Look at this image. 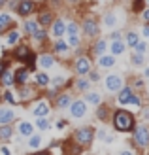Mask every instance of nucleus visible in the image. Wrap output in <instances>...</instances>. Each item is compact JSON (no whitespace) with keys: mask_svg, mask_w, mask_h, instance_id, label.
<instances>
[{"mask_svg":"<svg viewBox=\"0 0 149 155\" xmlns=\"http://www.w3.org/2000/svg\"><path fill=\"white\" fill-rule=\"evenodd\" d=\"M104 51H106V40H96L95 45H92V53H96V55H102Z\"/></svg>","mask_w":149,"mask_h":155,"instance_id":"29","label":"nucleus"},{"mask_svg":"<svg viewBox=\"0 0 149 155\" xmlns=\"http://www.w3.org/2000/svg\"><path fill=\"white\" fill-rule=\"evenodd\" d=\"M138 42H140V36H138L136 32H132V30H130V32L127 34V44L130 45V48H134Z\"/></svg>","mask_w":149,"mask_h":155,"instance_id":"33","label":"nucleus"},{"mask_svg":"<svg viewBox=\"0 0 149 155\" xmlns=\"http://www.w3.org/2000/svg\"><path fill=\"white\" fill-rule=\"evenodd\" d=\"M11 136H13V127H11V123H2V127H0V140L6 142V140H10Z\"/></svg>","mask_w":149,"mask_h":155,"instance_id":"13","label":"nucleus"},{"mask_svg":"<svg viewBox=\"0 0 149 155\" xmlns=\"http://www.w3.org/2000/svg\"><path fill=\"white\" fill-rule=\"evenodd\" d=\"M77 32H79V27H77L76 23L72 21V23L68 25V34H77Z\"/></svg>","mask_w":149,"mask_h":155,"instance_id":"45","label":"nucleus"},{"mask_svg":"<svg viewBox=\"0 0 149 155\" xmlns=\"http://www.w3.org/2000/svg\"><path fill=\"white\" fill-rule=\"evenodd\" d=\"M36 127L40 129V130H47L49 129V121L45 119V117H38L36 119Z\"/></svg>","mask_w":149,"mask_h":155,"instance_id":"37","label":"nucleus"},{"mask_svg":"<svg viewBox=\"0 0 149 155\" xmlns=\"http://www.w3.org/2000/svg\"><path fill=\"white\" fill-rule=\"evenodd\" d=\"M145 49H147V44H145V42H138V44L134 45V51H136V53H142V55H145Z\"/></svg>","mask_w":149,"mask_h":155,"instance_id":"42","label":"nucleus"},{"mask_svg":"<svg viewBox=\"0 0 149 155\" xmlns=\"http://www.w3.org/2000/svg\"><path fill=\"white\" fill-rule=\"evenodd\" d=\"M23 63L28 66V70H34V68H36V55H34V51H30L28 55H27V59L23 61Z\"/></svg>","mask_w":149,"mask_h":155,"instance_id":"30","label":"nucleus"},{"mask_svg":"<svg viewBox=\"0 0 149 155\" xmlns=\"http://www.w3.org/2000/svg\"><path fill=\"white\" fill-rule=\"evenodd\" d=\"M81 28H83V32L87 34V36H91V38L98 34V23L92 19V17H85V19H83Z\"/></svg>","mask_w":149,"mask_h":155,"instance_id":"8","label":"nucleus"},{"mask_svg":"<svg viewBox=\"0 0 149 155\" xmlns=\"http://www.w3.org/2000/svg\"><path fill=\"white\" fill-rule=\"evenodd\" d=\"M145 2H147V4H149V0H145Z\"/></svg>","mask_w":149,"mask_h":155,"instance_id":"54","label":"nucleus"},{"mask_svg":"<svg viewBox=\"0 0 149 155\" xmlns=\"http://www.w3.org/2000/svg\"><path fill=\"white\" fill-rule=\"evenodd\" d=\"M57 100H55V104H57V108H68L70 106V102H72V97L70 95H60V97H55Z\"/></svg>","mask_w":149,"mask_h":155,"instance_id":"21","label":"nucleus"},{"mask_svg":"<svg viewBox=\"0 0 149 155\" xmlns=\"http://www.w3.org/2000/svg\"><path fill=\"white\" fill-rule=\"evenodd\" d=\"M13 27V19L10 13H0V32H4L6 28Z\"/></svg>","mask_w":149,"mask_h":155,"instance_id":"17","label":"nucleus"},{"mask_svg":"<svg viewBox=\"0 0 149 155\" xmlns=\"http://www.w3.org/2000/svg\"><path fill=\"white\" fill-rule=\"evenodd\" d=\"M98 57H100L98 59V64L102 68H112L115 64V57L113 55H104V53H102V55H98Z\"/></svg>","mask_w":149,"mask_h":155,"instance_id":"19","label":"nucleus"},{"mask_svg":"<svg viewBox=\"0 0 149 155\" xmlns=\"http://www.w3.org/2000/svg\"><path fill=\"white\" fill-rule=\"evenodd\" d=\"M74 140H76V144H79V146H89L92 140H95V129H92L91 125L79 127L74 133Z\"/></svg>","mask_w":149,"mask_h":155,"instance_id":"2","label":"nucleus"},{"mask_svg":"<svg viewBox=\"0 0 149 155\" xmlns=\"http://www.w3.org/2000/svg\"><path fill=\"white\" fill-rule=\"evenodd\" d=\"M145 76H149V68H147V70H145Z\"/></svg>","mask_w":149,"mask_h":155,"instance_id":"53","label":"nucleus"},{"mask_svg":"<svg viewBox=\"0 0 149 155\" xmlns=\"http://www.w3.org/2000/svg\"><path fill=\"white\" fill-rule=\"evenodd\" d=\"M130 95H132V87H121L119 89V95H117V100H119L121 104H127Z\"/></svg>","mask_w":149,"mask_h":155,"instance_id":"20","label":"nucleus"},{"mask_svg":"<svg viewBox=\"0 0 149 155\" xmlns=\"http://www.w3.org/2000/svg\"><path fill=\"white\" fill-rule=\"evenodd\" d=\"M4 68H6V63H2V61H0V74L4 72Z\"/></svg>","mask_w":149,"mask_h":155,"instance_id":"51","label":"nucleus"},{"mask_svg":"<svg viewBox=\"0 0 149 155\" xmlns=\"http://www.w3.org/2000/svg\"><path fill=\"white\" fill-rule=\"evenodd\" d=\"M55 51L60 53V55H64V53L68 51V45L62 42V40H59V38H57V42H55Z\"/></svg>","mask_w":149,"mask_h":155,"instance_id":"35","label":"nucleus"},{"mask_svg":"<svg viewBox=\"0 0 149 155\" xmlns=\"http://www.w3.org/2000/svg\"><path fill=\"white\" fill-rule=\"evenodd\" d=\"M4 100H6V102H10V104H15V102H17V98H15V95H13L11 91H6Z\"/></svg>","mask_w":149,"mask_h":155,"instance_id":"44","label":"nucleus"},{"mask_svg":"<svg viewBox=\"0 0 149 155\" xmlns=\"http://www.w3.org/2000/svg\"><path fill=\"white\" fill-rule=\"evenodd\" d=\"M64 21H60V19H57L53 23V36H57V38H60L62 34H64Z\"/></svg>","mask_w":149,"mask_h":155,"instance_id":"23","label":"nucleus"},{"mask_svg":"<svg viewBox=\"0 0 149 155\" xmlns=\"http://www.w3.org/2000/svg\"><path fill=\"white\" fill-rule=\"evenodd\" d=\"M144 4H145V0H134V4H132V10H134L136 13L144 12Z\"/></svg>","mask_w":149,"mask_h":155,"instance_id":"41","label":"nucleus"},{"mask_svg":"<svg viewBox=\"0 0 149 155\" xmlns=\"http://www.w3.org/2000/svg\"><path fill=\"white\" fill-rule=\"evenodd\" d=\"M28 146L32 150H38L42 146V136H38V134H30L28 136Z\"/></svg>","mask_w":149,"mask_h":155,"instance_id":"28","label":"nucleus"},{"mask_svg":"<svg viewBox=\"0 0 149 155\" xmlns=\"http://www.w3.org/2000/svg\"><path fill=\"white\" fill-rule=\"evenodd\" d=\"M108 115H109V108L104 104V106H100L98 110H96V117L98 119H102V121H106L108 119Z\"/></svg>","mask_w":149,"mask_h":155,"instance_id":"31","label":"nucleus"},{"mask_svg":"<svg viewBox=\"0 0 149 155\" xmlns=\"http://www.w3.org/2000/svg\"><path fill=\"white\" fill-rule=\"evenodd\" d=\"M40 25H51L53 23V12L49 10H42L40 13H38V19H36Z\"/></svg>","mask_w":149,"mask_h":155,"instance_id":"15","label":"nucleus"},{"mask_svg":"<svg viewBox=\"0 0 149 155\" xmlns=\"http://www.w3.org/2000/svg\"><path fill=\"white\" fill-rule=\"evenodd\" d=\"M74 72L79 76H87L91 72V59L87 55H79L74 61Z\"/></svg>","mask_w":149,"mask_h":155,"instance_id":"4","label":"nucleus"},{"mask_svg":"<svg viewBox=\"0 0 149 155\" xmlns=\"http://www.w3.org/2000/svg\"><path fill=\"white\" fill-rule=\"evenodd\" d=\"M36 6L38 4L34 2V0H19V4L15 6V12H17L21 17H28V15L36 10Z\"/></svg>","mask_w":149,"mask_h":155,"instance_id":"5","label":"nucleus"},{"mask_svg":"<svg viewBox=\"0 0 149 155\" xmlns=\"http://www.w3.org/2000/svg\"><path fill=\"white\" fill-rule=\"evenodd\" d=\"M36 85H38V87H47V85H49V76L44 74V72L36 74Z\"/></svg>","mask_w":149,"mask_h":155,"instance_id":"25","label":"nucleus"},{"mask_svg":"<svg viewBox=\"0 0 149 155\" xmlns=\"http://www.w3.org/2000/svg\"><path fill=\"white\" fill-rule=\"evenodd\" d=\"M76 89L77 91H89L91 89V81L87 80V78H79V80L76 81Z\"/></svg>","mask_w":149,"mask_h":155,"instance_id":"26","label":"nucleus"},{"mask_svg":"<svg viewBox=\"0 0 149 155\" xmlns=\"http://www.w3.org/2000/svg\"><path fill=\"white\" fill-rule=\"evenodd\" d=\"M142 115H144V119H147V121H149V106H147V108H144Z\"/></svg>","mask_w":149,"mask_h":155,"instance_id":"48","label":"nucleus"},{"mask_svg":"<svg viewBox=\"0 0 149 155\" xmlns=\"http://www.w3.org/2000/svg\"><path fill=\"white\" fill-rule=\"evenodd\" d=\"M6 6V0H0V8H4Z\"/></svg>","mask_w":149,"mask_h":155,"instance_id":"52","label":"nucleus"},{"mask_svg":"<svg viewBox=\"0 0 149 155\" xmlns=\"http://www.w3.org/2000/svg\"><path fill=\"white\" fill-rule=\"evenodd\" d=\"M32 38H34L36 42H45V38H47V32H45L44 28L40 30V27H38V28L34 30V34H32Z\"/></svg>","mask_w":149,"mask_h":155,"instance_id":"32","label":"nucleus"},{"mask_svg":"<svg viewBox=\"0 0 149 155\" xmlns=\"http://www.w3.org/2000/svg\"><path fill=\"white\" fill-rule=\"evenodd\" d=\"M119 38H121V32H119V30H117V32H113V34H112V40H119Z\"/></svg>","mask_w":149,"mask_h":155,"instance_id":"49","label":"nucleus"},{"mask_svg":"<svg viewBox=\"0 0 149 155\" xmlns=\"http://www.w3.org/2000/svg\"><path fill=\"white\" fill-rule=\"evenodd\" d=\"M123 87V78L121 76H117V74H109L106 78V89L108 91H112V93H117Z\"/></svg>","mask_w":149,"mask_h":155,"instance_id":"7","label":"nucleus"},{"mask_svg":"<svg viewBox=\"0 0 149 155\" xmlns=\"http://www.w3.org/2000/svg\"><path fill=\"white\" fill-rule=\"evenodd\" d=\"M64 76H55L53 78V87H57V89H60V87H64Z\"/></svg>","mask_w":149,"mask_h":155,"instance_id":"40","label":"nucleus"},{"mask_svg":"<svg viewBox=\"0 0 149 155\" xmlns=\"http://www.w3.org/2000/svg\"><path fill=\"white\" fill-rule=\"evenodd\" d=\"M125 48H127V44H125L121 38H119V40H113V44H112V53H113V55H121V53L125 51Z\"/></svg>","mask_w":149,"mask_h":155,"instance_id":"22","label":"nucleus"},{"mask_svg":"<svg viewBox=\"0 0 149 155\" xmlns=\"http://www.w3.org/2000/svg\"><path fill=\"white\" fill-rule=\"evenodd\" d=\"M28 76H30V70L23 66V68H19V70L13 74V80H15V83H17V85H23V83L28 81Z\"/></svg>","mask_w":149,"mask_h":155,"instance_id":"9","label":"nucleus"},{"mask_svg":"<svg viewBox=\"0 0 149 155\" xmlns=\"http://www.w3.org/2000/svg\"><path fill=\"white\" fill-rule=\"evenodd\" d=\"M40 27V23L38 21H34V19H27L25 21V25H23V30H25V34L27 36H32L34 34V30Z\"/></svg>","mask_w":149,"mask_h":155,"instance_id":"18","label":"nucleus"},{"mask_svg":"<svg viewBox=\"0 0 149 155\" xmlns=\"http://www.w3.org/2000/svg\"><path fill=\"white\" fill-rule=\"evenodd\" d=\"M64 127H66V121L64 119H59L57 121V129H64Z\"/></svg>","mask_w":149,"mask_h":155,"instance_id":"47","label":"nucleus"},{"mask_svg":"<svg viewBox=\"0 0 149 155\" xmlns=\"http://www.w3.org/2000/svg\"><path fill=\"white\" fill-rule=\"evenodd\" d=\"M13 119H15L13 110H10V108H2V110H0V125H2V123H11Z\"/></svg>","mask_w":149,"mask_h":155,"instance_id":"16","label":"nucleus"},{"mask_svg":"<svg viewBox=\"0 0 149 155\" xmlns=\"http://www.w3.org/2000/svg\"><path fill=\"white\" fill-rule=\"evenodd\" d=\"M32 114L36 115V117H47V114H49V104L47 102H38L34 108H32Z\"/></svg>","mask_w":149,"mask_h":155,"instance_id":"10","label":"nucleus"},{"mask_svg":"<svg viewBox=\"0 0 149 155\" xmlns=\"http://www.w3.org/2000/svg\"><path fill=\"white\" fill-rule=\"evenodd\" d=\"M17 130H19V134H21V136H30V134L34 133V125H32L30 121H19Z\"/></svg>","mask_w":149,"mask_h":155,"instance_id":"11","label":"nucleus"},{"mask_svg":"<svg viewBox=\"0 0 149 155\" xmlns=\"http://www.w3.org/2000/svg\"><path fill=\"white\" fill-rule=\"evenodd\" d=\"M19 32H17V30H11V32H8V45H15V44H17L19 42Z\"/></svg>","mask_w":149,"mask_h":155,"instance_id":"34","label":"nucleus"},{"mask_svg":"<svg viewBox=\"0 0 149 155\" xmlns=\"http://www.w3.org/2000/svg\"><path fill=\"white\" fill-rule=\"evenodd\" d=\"M53 64H55V57H53V55H42V57H40V66L51 68Z\"/></svg>","mask_w":149,"mask_h":155,"instance_id":"27","label":"nucleus"},{"mask_svg":"<svg viewBox=\"0 0 149 155\" xmlns=\"http://www.w3.org/2000/svg\"><path fill=\"white\" fill-rule=\"evenodd\" d=\"M115 19H117V15H115L113 12L106 13V17H104V23H106V27H113V25H115Z\"/></svg>","mask_w":149,"mask_h":155,"instance_id":"36","label":"nucleus"},{"mask_svg":"<svg viewBox=\"0 0 149 155\" xmlns=\"http://www.w3.org/2000/svg\"><path fill=\"white\" fill-rule=\"evenodd\" d=\"M68 44L72 45V48H77V45H79V38H77V34H70L68 36Z\"/></svg>","mask_w":149,"mask_h":155,"instance_id":"43","label":"nucleus"},{"mask_svg":"<svg viewBox=\"0 0 149 155\" xmlns=\"http://www.w3.org/2000/svg\"><path fill=\"white\" fill-rule=\"evenodd\" d=\"M130 63H132V64H136V66L144 64V55H142V53H134V55L130 57Z\"/></svg>","mask_w":149,"mask_h":155,"instance_id":"39","label":"nucleus"},{"mask_svg":"<svg viewBox=\"0 0 149 155\" xmlns=\"http://www.w3.org/2000/svg\"><path fill=\"white\" fill-rule=\"evenodd\" d=\"M134 142L140 146V148H147L149 146V127L134 125Z\"/></svg>","mask_w":149,"mask_h":155,"instance_id":"3","label":"nucleus"},{"mask_svg":"<svg viewBox=\"0 0 149 155\" xmlns=\"http://www.w3.org/2000/svg\"><path fill=\"white\" fill-rule=\"evenodd\" d=\"M112 123H113L115 130H119V133H128V130H132L136 125L134 115L127 110H123V108H119V110H115L112 114Z\"/></svg>","mask_w":149,"mask_h":155,"instance_id":"1","label":"nucleus"},{"mask_svg":"<svg viewBox=\"0 0 149 155\" xmlns=\"http://www.w3.org/2000/svg\"><path fill=\"white\" fill-rule=\"evenodd\" d=\"M100 95L98 93H87V102H91V104H100Z\"/></svg>","mask_w":149,"mask_h":155,"instance_id":"38","label":"nucleus"},{"mask_svg":"<svg viewBox=\"0 0 149 155\" xmlns=\"http://www.w3.org/2000/svg\"><path fill=\"white\" fill-rule=\"evenodd\" d=\"M147 38H149V36H147Z\"/></svg>","mask_w":149,"mask_h":155,"instance_id":"55","label":"nucleus"},{"mask_svg":"<svg viewBox=\"0 0 149 155\" xmlns=\"http://www.w3.org/2000/svg\"><path fill=\"white\" fill-rule=\"evenodd\" d=\"M19 93H21V98L23 100H30V98H32V95H34V91L30 89V87H27V83L19 85Z\"/></svg>","mask_w":149,"mask_h":155,"instance_id":"24","label":"nucleus"},{"mask_svg":"<svg viewBox=\"0 0 149 155\" xmlns=\"http://www.w3.org/2000/svg\"><path fill=\"white\" fill-rule=\"evenodd\" d=\"M0 81H2L4 87H11V85L15 83V80H13V72L10 70V68H4V72L0 74Z\"/></svg>","mask_w":149,"mask_h":155,"instance_id":"12","label":"nucleus"},{"mask_svg":"<svg viewBox=\"0 0 149 155\" xmlns=\"http://www.w3.org/2000/svg\"><path fill=\"white\" fill-rule=\"evenodd\" d=\"M127 104H134V106H140V98L134 95V93H132V95H130V98H128V102Z\"/></svg>","mask_w":149,"mask_h":155,"instance_id":"46","label":"nucleus"},{"mask_svg":"<svg viewBox=\"0 0 149 155\" xmlns=\"http://www.w3.org/2000/svg\"><path fill=\"white\" fill-rule=\"evenodd\" d=\"M70 114H72V117L76 119H81L85 114H87V102L85 100H74V102H70Z\"/></svg>","mask_w":149,"mask_h":155,"instance_id":"6","label":"nucleus"},{"mask_svg":"<svg viewBox=\"0 0 149 155\" xmlns=\"http://www.w3.org/2000/svg\"><path fill=\"white\" fill-rule=\"evenodd\" d=\"M30 51H32V49H30L28 45H17V48H15V51H13V57L23 63V61L27 59V55H28Z\"/></svg>","mask_w":149,"mask_h":155,"instance_id":"14","label":"nucleus"},{"mask_svg":"<svg viewBox=\"0 0 149 155\" xmlns=\"http://www.w3.org/2000/svg\"><path fill=\"white\" fill-rule=\"evenodd\" d=\"M142 17H144V21H147V23H149V10H145V12L142 13Z\"/></svg>","mask_w":149,"mask_h":155,"instance_id":"50","label":"nucleus"}]
</instances>
